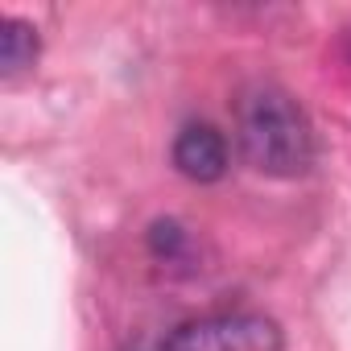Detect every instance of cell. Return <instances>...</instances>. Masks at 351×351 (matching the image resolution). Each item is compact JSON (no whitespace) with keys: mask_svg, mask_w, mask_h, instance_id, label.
I'll return each mask as SVG.
<instances>
[{"mask_svg":"<svg viewBox=\"0 0 351 351\" xmlns=\"http://www.w3.org/2000/svg\"><path fill=\"white\" fill-rule=\"evenodd\" d=\"M236 141L244 161L269 178H298L314 165V128L302 104L273 83H256L240 95Z\"/></svg>","mask_w":351,"mask_h":351,"instance_id":"obj_1","label":"cell"},{"mask_svg":"<svg viewBox=\"0 0 351 351\" xmlns=\"http://www.w3.org/2000/svg\"><path fill=\"white\" fill-rule=\"evenodd\" d=\"M161 351H285V339L265 314H211L169 330Z\"/></svg>","mask_w":351,"mask_h":351,"instance_id":"obj_2","label":"cell"},{"mask_svg":"<svg viewBox=\"0 0 351 351\" xmlns=\"http://www.w3.org/2000/svg\"><path fill=\"white\" fill-rule=\"evenodd\" d=\"M228 141L215 124H186L178 136H173V165H178L182 178L191 182H219L228 173Z\"/></svg>","mask_w":351,"mask_h":351,"instance_id":"obj_3","label":"cell"},{"mask_svg":"<svg viewBox=\"0 0 351 351\" xmlns=\"http://www.w3.org/2000/svg\"><path fill=\"white\" fill-rule=\"evenodd\" d=\"M38 29L21 17H0V75L17 79L38 62Z\"/></svg>","mask_w":351,"mask_h":351,"instance_id":"obj_4","label":"cell"},{"mask_svg":"<svg viewBox=\"0 0 351 351\" xmlns=\"http://www.w3.org/2000/svg\"><path fill=\"white\" fill-rule=\"evenodd\" d=\"M186 244H191L186 232L173 223V219H161V223H153V232H149V248H153L157 261H182Z\"/></svg>","mask_w":351,"mask_h":351,"instance_id":"obj_5","label":"cell"}]
</instances>
